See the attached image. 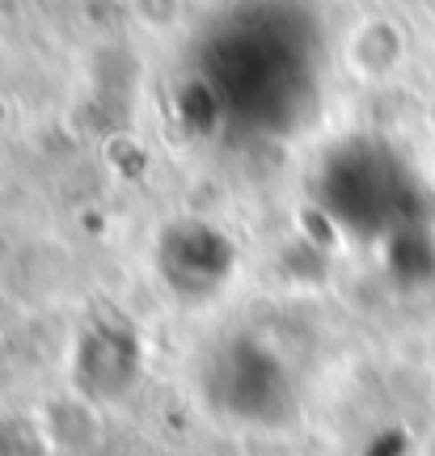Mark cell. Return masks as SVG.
Segmentation results:
<instances>
[{
	"instance_id": "6da1fadb",
	"label": "cell",
	"mask_w": 435,
	"mask_h": 456,
	"mask_svg": "<svg viewBox=\"0 0 435 456\" xmlns=\"http://www.w3.org/2000/svg\"><path fill=\"white\" fill-rule=\"evenodd\" d=\"M423 456H435V431L427 436V444H423Z\"/></svg>"
}]
</instances>
